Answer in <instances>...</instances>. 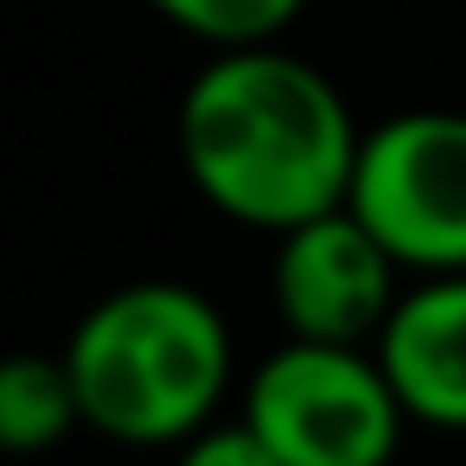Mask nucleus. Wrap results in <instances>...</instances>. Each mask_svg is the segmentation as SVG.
Returning <instances> with one entry per match:
<instances>
[{"label":"nucleus","instance_id":"20e7f679","mask_svg":"<svg viewBox=\"0 0 466 466\" xmlns=\"http://www.w3.org/2000/svg\"><path fill=\"white\" fill-rule=\"evenodd\" d=\"M396 268H466V109H396L358 128L339 198Z\"/></svg>","mask_w":466,"mask_h":466},{"label":"nucleus","instance_id":"f03ea898","mask_svg":"<svg viewBox=\"0 0 466 466\" xmlns=\"http://www.w3.org/2000/svg\"><path fill=\"white\" fill-rule=\"evenodd\" d=\"M77 428L122 447H179L218 415L237 345L211 294L186 281H128L103 294L65 339Z\"/></svg>","mask_w":466,"mask_h":466},{"label":"nucleus","instance_id":"1a4fd4ad","mask_svg":"<svg viewBox=\"0 0 466 466\" xmlns=\"http://www.w3.org/2000/svg\"><path fill=\"white\" fill-rule=\"evenodd\" d=\"M179 466H281L268 453V441L237 415V421H198L186 441H179Z\"/></svg>","mask_w":466,"mask_h":466},{"label":"nucleus","instance_id":"0eeeda50","mask_svg":"<svg viewBox=\"0 0 466 466\" xmlns=\"http://www.w3.org/2000/svg\"><path fill=\"white\" fill-rule=\"evenodd\" d=\"M77 428V396L58 351H0V453H52Z\"/></svg>","mask_w":466,"mask_h":466},{"label":"nucleus","instance_id":"7ed1b4c3","mask_svg":"<svg viewBox=\"0 0 466 466\" xmlns=\"http://www.w3.org/2000/svg\"><path fill=\"white\" fill-rule=\"evenodd\" d=\"M243 421L281 466H390L409 428L370 345L326 339H281L243 383Z\"/></svg>","mask_w":466,"mask_h":466},{"label":"nucleus","instance_id":"39448f33","mask_svg":"<svg viewBox=\"0 0 466 466\" xmlns=\"http://www.w3.org/2000/svg\"><path fill=\"white\" fill-rule=\"evenodd\" d=\"M396 262L383 243L345 211H313L288 230H275V268L268 300L288 326V339H326V345H370L390 300H396Z\"/></svg>","mask_w":466,"mask_h":466},{"label":"nucleus","instance_id":"6e6552de","mask_svg":"<svg viewBox=\"0 0 466 466\" xmlns=\"http://www.w3.org/2000/svg\"><path fill=\"white\" fill-rule=\"evenodd\" d=\"M147 7L211 52H237V46H275L307 14V0H147Z\"/></svg>","mask_w":466,"mask_h":466},{"label":"nucleus","instance_id":"f257e3e1","mask_svg":"<svg viewBox=\"0 0 466 466\" xmlns=\"http://www.w3.org/2000/svg\"><path fill=\"white\" fill-rule=\"evenodd\" d=\"M351 154V103L319 65L281 46L211 52L179 96V167L192 192L243 230L275 237L332 211L345 198Z\"/></svg>","mask_w":466,"mask_h":466},{"label":"nucleus","instance_id":"423d86ee","mask_svg":"<svg viewBox=\"0 0 466 466\" xmlns=\"http://www.w3.org/2000/svg\"><path fill=\"white\" fill-rule=\"evenodd\" d=\"M370 358L409 421L434 434H466V268L396 288Z\"/></svg>","mask_w":466,"mask_h":466}]
</instances>
